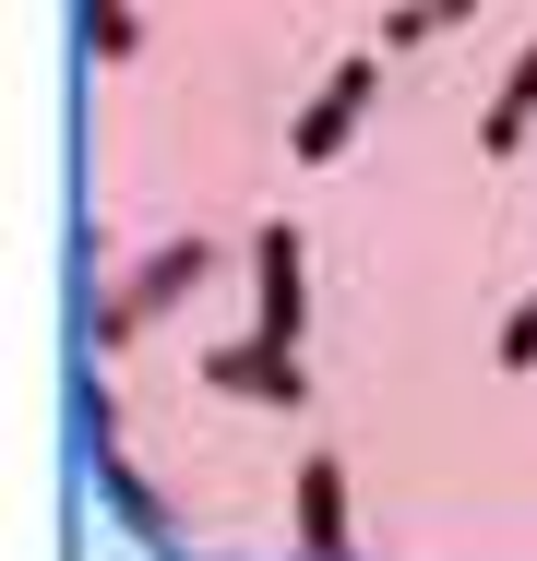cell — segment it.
Here are the masks:
<instances>
[{"label":"cell","instance_id":"6da1fadb","mask_svg":"<svg viewBox=\"0 0 537 561\" xmlns=\"http://www.w3.org/2000/svg\"><path fill=\"white\" fill-rule=\"evenodd\" d=\"M251 335H275V346L311 335V251H299L287 216L251 227Z\"/></svg>","mask_w":537,"mask_h":561},{"label":"cell","instance_id":"7a4b0ae2","mask_svg":"<svg viewBox=\"0 0 537 561\" xmlns=\"http://www.w3.org/2000/svg\"><path fill=\"white\" fill-rule=\"evenodd\" d=\"M370 96H382V60H370V48H358V60H334V72H322V96L287 119V156H299V168H334V156L358 144Z\"/></svg>","mask_w":537,"mask_h":561},{"label":"cell","instance_id":"3957f363","mask_svg":"<svg viewBox=\"0 0 537 561\" xmlns=\"http://www.w3.org/2000/svg\"><path fill=\"white\" fill-rule=\"evenodd\" d=\"M204 275H215V239H204V227H180V239H156V251H144V263L107 287V299H119V311H132V335H144V323H168V311H180Z\"/></svg>","mask_w":537,"mask_h":561},{"label":"cell","instance_id":"277c9868","mask_svg":"<svg viewBox=\"0 0 537 561\" xmlns=\"http://www.w3.org/2000/svg\"><path fill=\"white\" fill-rule=\"evenodd\" d=\"M204 382H215V394H239V407H311L299 346H275V335H227V346H204Z\"/></svg>","mask_w":537,"mask_h":561},{"label":"cell","instance_id":"5b68a950","mask_svg":"<svg viewBox=\"0 0 537 561\" xmlns=\"http://www.w3.org/2000/svg\"><path fill=\"white\" fill-rule=\"evenodd\" d=\"M287 538H299V561H358V538H346V466H334V454H299V478H287Z\"/></svg>","mask_w":537,"mask_h":561},{"label":"cell","instance_id":"8992f818","mask_svg":"<svg viewBox=\"0 0 537 561\" xmlns=\"http://www.w3.org/2000/svg\"><path fill=\"white\" fill-rule=\"evenodd\" d=\"M96 502H107V514H119V526H132V538H144V550H192V538L168 526V502H156V478H144V466H132V454H119V443L96 454Z\"/></svg>","mask_w":537,"mask_h":561},{"label":"cell","instance_id":"52a82bcc","mask_svg":"<svg viewBox=\"0 0 537 561\" xmlns=\"http://www.w3.org/2000/svg\"><path fill=\"white\" fill-rule=\"evenodd\" d=\"M526 131H537V36H526V60L502 72V96L478 108V156H514Z\"/></svg>","mask_w":537,"mask_h":561},{"label":"cell","instance_id":"ba28073f","mask_svg":"<svg viewBox=\"0 0 537 561\" xmlns=\"http://www.w3.org/2000/svg\"><path fill=\"white\" fill-rule=\"evenodd\" d=\"M84 48H96L107 72H119V60L144 48V12H132V0H84Z\"/></svg>","mask_w":537,"mask_h":561},{"label":"cell","instance_id":"9c48e42d","mask_svg":"<svg viewBox=\"0 0 537 561\" xmlns=\"http://www.w3.org/2000/svg\"><path fill=\"white\" fill-rule=\"evenodd\" d=\"M478 0H395L382 12V48H419V36H442V24H466Z\"/></svg>","mask_w":537,"mask_h":561},{"label":"cell","instance_id":"30bf717a","mask_svg":"<svg viewBox=\"0 0 537 561\" xmlns=\"http://www.w3.org/2000/svg\"><path fill=\"white\" fill-rule=\"evenodd\" d=\"M72 419H84V454H107V443H119V394L96 382V358H84V394H72Z\"/></svg>","mask_w":537,"mask_h":561},{"label":"cell","instance_id":"8fae6325","mask_svg":"<svg viewBox=\"0 0 537 561\" xmlns=\"http://www.w3.org/2000/svg\"><path fill=\"white\" fill-rule=\"evenodd\" d=\"M502 370H537V299L514 311V323H502Z\"/></svg>","mask_w":537,"mask_h":561}]
</instances>
